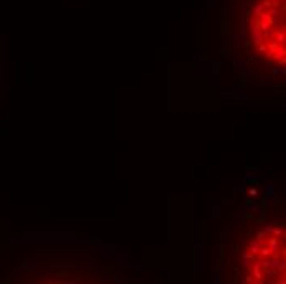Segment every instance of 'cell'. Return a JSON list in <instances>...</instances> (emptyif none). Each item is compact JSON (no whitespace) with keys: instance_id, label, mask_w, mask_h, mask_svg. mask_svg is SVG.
I'll list each match as a JSON object with an SVG mask.
<instances>
[{"instance_id":"cell-1","label":"cell","mask_w":286,"mask_h":284,"mask_svg":"<svg viewBox=\"0 0 286 284\" xmlns=\"http://www.w3.org/2000/svg\"><path fill=\"white\" fill-rule=\"evenodd\" d=\"M265 245L273 251V253H278V251H280V237H275V235H273V237L266 238Z\"/></svg>"},{"instance_id":"cell-2","label":"cell","mask_w":286,"mask_h":284,"mask_svg":"<svg viewBox=\"0 0 286 284\" xmlns=\"http://www.w3.org/2000/svg\"><path fill=\"white\" fill-rule=\"evenodd\" d=\"M5 76H4V63H0V85H4L5 82Z\"/></svg>"},{"instance_id":"cell-3","label":"cell","mask_w":286,"mask_h":284,"mask_svg":"<svg viewBox=\"0 0 286 284\" xmlns=\"http://www.w3.org/2000/svg\"><path fill=\"white\" fill-rule=\"evenodd\" d=\"M271 233H273L275 237H283V228H273Z\"/></svg>"},{"instance_id":"cell-4","label":"cell","mask_w":286,"mask_h":284,"mask_svg":"<svg viewBox=\"0 0 286 284\" xmlns=\"http://www.w3.org/2000/svg\"><path fill=\"white\" fill-rule=\"evenodd\" d=\"M248 194H250L252 197H255V196L258 194V191H257V189H250V191H248Z\"/></svg>"}]
</instances>
